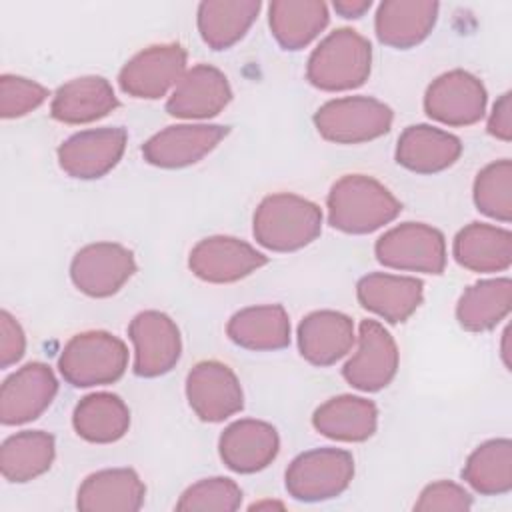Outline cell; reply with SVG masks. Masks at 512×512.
<instances>
[{
  "instance_id": "obj_1",
  "label": "cell",
  "mask_w": 512,
  "mask_h": 512,
  "mask_svg": "<svg viewBox=\"0 0 512 512\" xmlns=\"http://www.w3.org/2000/svg\"><path fill=\"white\" fill-rule=\"evenodd\" d=\"M328 222L346 234H368L392 222L402 204L378 180L364 174H346L328 194Z\"/></svg>"
},
{
  "instance_id": "obj_2",
  "label": "cell",
  "mask_w": 512,
  "mask_h": 512,
  "mask_svg": "<svg viewBox=\"0 0 512 512\" xmlns=\"http://www.w3.org/2000/svg\"><path fill=\"white\" fill-rule=\"evenodd\" d=\"M322 230L320 208L296 194L266 196L252 220V232L260 246L272 252H294L318 238Z\"/></svg>"
},
{
  "instance_id": "obj_3",
  "label": "cell",
  "mask_w": 512,
  "mask_h": 512,
  "mask_svg": "<svg viewBox=\"0 0 512 512\" xmlns=\"http://www.w3.org/2000/svg\"><path fill=\"white\" fill-rule=\"evenodd\" d=\"M372 68V46L368 38L352 28L330 32L310 54L306 78L312 86L338 92L362 86Z\"/></svg>"
},
{
  "instance_id": "obj_4",
  "label": "cell",
  "mask_w": 512,
  "mask_h": 512,
  "mask_svg": "<svg viewBox=\"0 0 512 512\" xmlns=\"http://www.w3.org/2000/svg\"><path fill=\"white\" fill-rule=\"evenodd\" d=\"M126 366V344L104 330L72 336L58 358L60 374L76 388L112 384L124 374Z\"/></svg>"
},
{
  "instance_id": "obj_5",
  "label": "cell",
  "mask_w": 512,
  "mask_h": 512,
  "mask_svg": "<svg viewBox=\"0 0 512 512\" xmlns=\"http://www.w3.org/2000/svg\"><path fill=\"white\" fill-rule=\"evenodd\" d=\"M392 108L370 96H346L322 104L314 114L316 130L336 144H360L386 134Z\"/></svg>"
},
{
  "instance_id": "obj_6",
  "label": "cell",
  "mask_w": 512,
  "mask_h": 512,
  "mask_svg": "<svg viewBox=\"0 0 512 512\" xmlns=\"http://www.w3.org/2000/svg\"><path fill=\"white\" fill-rule=\"evenodd\" d=\"M354 458L340 448H314L296 456L286 470V490L302 502L340 496L352 482Z\"/></svg>"
},
{
  "instance_id": "obj_7",
  "label": "cell",
  "mask_w": 512,
  "mask_h": 512,
  "mask_svg": "<svg viewBox=\"0 0 512 512\" xmlns=\"http://www.w3.org/2000/svg\"><path fill=\"white\" fill-rule=\"evenodd\" d=\"M374 254L380 264L394 270L440 274L446 266V240L428 224L404 222L376 240Z\"/></svg>"
},
{
  "instance_id": "obj_8",
  "label": "cell",
  "mask_w": 512,
  "mask_h": 512,
  "mask_svg": "<svg viewBox=\"0 0 512 512\" xmlns=\"http://www.w3.org/2000/svg\"><path fill=\"white\" fill-rule=\"evenodd\" d=\"M136 272L134 256L116 242H94L76 252L70 264L74 286L92 298L116 294Z\"/></svg>"
},
{
  "instance_id": "obj_9",
  "label": "cell",
  "mask_w": 512,
  "mask_h": 512,
  "mask_svg": "<svg viewBox=\"0 0 512 512\" xmlns=\"http://www.w3.org/2000/svg\"><path fill=\"white\" fill-rule=\"evenodd\" d=\"M128 336L134 344V372L142 378L162 376L180 360V330L164 312L144 310L136 314L128 326Z\"/></svg>"
},
{
  "instance_id": "obj_10",
  "label": "cell",
  "mask_w": 512,
  "mask_h": 512,
  "mask_svg": "<svg viewBox=\"0 0 512 512\" xmlns=\"http://www.w3.org/2000/svg\"><path fill=\"white\" fill-rule=\"evenodd\" d=\"M186 72V50L180 44H156L130 58L118 74L122 92L156 100L180 82Z\"/></svg>"
},
{
  "instance_id": "obj_11",
  "label": "cell",
  "mask_w": 512,
  "mask_h": 512,
  "mask_svg": "<svg viewBox=\"0 0 512 512\" xmlns=\"http://www.w3.org/2000/svg\"><path fill=\"white\" fill-rule=\"evenodd\" d=\"M398 370V346L390 332L376 320H362L358 350L344 364V380L362 392L386 388Z\"/></svg>"
},
{
  "instance_id": "obj_12",
  "label": "cell",
  "mask_w": 512,
  "mask_h": 512,
  "mask_svg": "<svg viewBox=\"0 0 512 512\" xmlns=\"http://www.w3.org/2000/svg\"><path fill=\"white\" fill-rule=\"evenodd\" d=\"M126 140V130L118 126L76 132L60 144L58 164L72 178H102L120 162Z\"/></svg>"
},
{
  "instance_id": "obj_13",
  "label": "cell",
  "mask_w": 512,
  "mask_h": 512,
  "mask_svg": "<svg viewBox=\"0 0 512 512\" xmlns=\"http://www.w3.org/2000/svg\"><path fill=\"white\" fill-rule=\"evenodd\" d=\"M186 398L204 422H222L244 406L236 374L218 360L198 362L186 376Z\"/></svg>"
},
{
  "instance_id": "obj_14",
  "label": "cell",
  "mask_w": 512,
  "mask_h": 512,
  "mask_svg": "<svg viewBox=\"0 0 512 512\" xmlns=\"http://www.w3.org/2000/svg\"><path fill=\"white\" fill-rule=\"evenodd\" d=\"M424 110L432 120L448 126L476 124L486 110V88L466 70L444 72L428 86Z\"/></svg>"
},
{
  "instance_id": "obj_15",
  "label": "cell",
  "mask_w": 512,
  "mask_h": 512,
  "mask_svg": "<svg viewBox=\"0 0 512 512\" xmlns=\"http://www.w3.org/2000/svg\"><path fill=\"white\" fill-rule=\"evenodd\" d=\"M268 258L234 236H210L200 240L188 258L190 270L206 282L228 284L256 272Z\"/></svg>"
},
{
  "instance_id": "obj_16",
  "label": "cell",
  "mask_w": 512,
  "mask_h": 512,
  "mask_svg": "<svg viewBox=\"0 0 512 512\" xmlns=\"http://www.w3.org/2000/svg\"><path fill=\"white\" fill-rule=\"evenodd\" d=\"M58 382L50 366L28 362L0 388V420L6 426L36 420L54 400Z\"/></svg>"
},
{
  "instance_id": "obj_17",
  "label": "cell",
  "mask_w": 512,
  "mask_h": 512,
  "mask_svg": "<svg viewBox=\"0 0 512 512\" xmlns=\"http://www.w3.org/2000/svg\"><path fill=\"white\" fill-rule=\"evenodd\" d=\"M226 134L228 126L220 124L168 126L146 140L142 156L148 164L158 168L190 166L212 152Z\"/></svg>"
},
{
  "instance_id": "obj_18",
  "label": "cell",
  "mask_w": 512,
  "mask_h": 512,
  "mask_svg": "<svg viewBox=\"0 0 512 512\" xmlns=\"http://www.w3.org/2000/svg\"><path fill=\"white\" fill-rule=\"evenodd\" d=\"M280 438L272 424L262 420H236L218 440L222 462L240 474H254L264 470L278 456Z\"/></svg>"
},
{
  "instance_id": "obj_19",
  "label": "cell",
  "mask_w": 512,
  "mask_h": 512,
  "mask_svg": "<svg viewBox=\"0 0 512 512\" xmlns=\"http://www.w3.org/2000/svg\"><path fill=\"white\" fill-rule=\"evenodd\" d=\"M232 100L228 78L210 64H198L184 72L174 86L166 110L176 118H212Z\"/></svg>"
},
{
  "instance_id": "obj_20",
  "label": "cell",
  "mask_w": 512,
  "mask_h": 512,
  "mask_svg": "<svg viewBox=\"0 0 512 512\" xmlns=\"http://www.w3.org/2000/svg\"><path fill=\"white\" fill-rule=\"evenodd\" d=\"M356 296L362 308L378 314L390 324L408 320L424 298V284L412 276L374 272L360 278Z\"/></svg>"
},
{
  "instance_id": "obj_21",
  "label": "cell",
  "mask_w": 512,
  "mask_h": 512,
  "mask_svg": "<svg viewBox=\"0 0 512 512\" xmlns=\"http://www.w3.org/2000/svg\"><path fill=\"white\" fill-rule=\"evenodd\" d=\"M352 320L336 310L308 314L298 326V348L304 360L314 366H330L354 346Z\"/></svg>"
},
{
  "instance_id": "obj_22",
  "label": "cell",
  "mask_w": 512,
  "mask_h": 512,
  "mask_svg": "<svg viewBox=\"0 0 512 512\" xmlns=\"http://www.w3.org/2000/svg\"><path fill=\"white\" fill-rule=\"evenodd\" d=\"M146 486L132 468H108L90 474L78 488L76 506L84 512H136Z\"/></svg>"
},
{
  "instance_id": "obj_23",
  "label": "cell",
  "mask_w": 512,
  "mask_h": 512,
  "mask_svg": "<svg viewBox=\"0 0 512 512\" xmlns=\"http://www.w3.org/2000/svg\"><path fill=\"white\" fill-rule=\"evenodd\" d=\"M460 154V138L428 124L408 126L396 144V162L416 174L442 172L452 166Z\"/></svg>"
},
{
  "instance_id": "obj_24",
  "label": "cell",
  "mask_w": 512,
  "mask_h": 512,
  "mask_svg": "<svg viewBox=\"0 0 512 512\" xmlns=\"http://www.w3.org/2000/svg\"><path fill=\"white\" fill-rule=\"evenodd\" d=\"M438 2L430 0H386L378 6L374 30L382 44L392 48H412L434 28Z\"/></svg>"
},
{
  "instance_id": "obj_25",
  "label": "cell",
  "mask_w": 512,
  "mask_h": 512,
  "mask_svg": "<svg viewBox=\"0 0 512 512\" xmlns=\"http://www.w3.org/2000/svg\"><path fill=\"white\" fill-rule=\"evenodd\" d=\"M118 106L112 84L102 76H82L62 84L50 104L52 118L64 124H86L104 118Z\"/></svg>"
},
{
  "instance_id": "obj_26",
  "label": "cell",
  "mask_w": 512,
  "mask_h": 512,
  "mask_svg": "<svg viewBox=\"0 0 512 512\" xmlns=\"http://www.w3.org/2000/svg\"><path fill=\"white\" fill-rule=\"evenodd\" d=\"M452 254L466 270L500 272L512 264V234L506 228L472 222L456 234Z\"/></svg>"
},
{
  "instance_id": "obj_27",
  "label": "cell",
  "mask_w": 512,
  "mask_h": 512,
  "mask_svg": "<svg viewBox=\"0 0 512 512\" xmlns=\"http://www.w3.org/2000/svg\"><path fill=\"white\" fill-rule=\"evenodd\" d=\"M376 424V404L352 394L330 398L312 416V426L322 436L340 442H364L376 432Z\"/></svg>"
},
{
  "instance_id": "obj_28",
  "label": "cell",
  "mask_w": 512,
  "mask_h": 512,
  "mask_svg": "<svg viewBox=\"0 0 512 512\" xmlns=\"http://www.w3.org/2000/svg\"><path fill=\"white\" fill-rule=\"evenodd\" d=\"M226 334L246 350H280L290 344V318L280 304L250 306L230 318Z\"/></svg>"
},
{
  "instance_id": "obj_29",
  "label": "cell",
  "mask_w": 512,
  "mask_h": 512,
  "mask_svg": "<svg viewBox=\"0 0 512 512\" xmlns=\"http://www.w3.org/2000/svg\"><path fill=\"white\" fill-rule=\"evenodd\" d=\"M328 6L320 0H276L268 6V24L286 50L308 46L328 24Z\"/></svg>"
},
{
  "instance_id": "obj_30",
  "label": "cell",
  "mask_w": 512,
  "mask_h": 512,
  "mask_svg": "<svg viewBox=\"0 0 512 512\" xmlns=\"http://www.w3.org/2000/svg\"><path fill=\"white\" fill-rule=\"evenodd\" d=\"M258 0H206L198 6V32L212 50L234 46L260 12Z\"/></svg>"
},
{
  "instance_id": "obj_31",
  "label": "cell",
  "mask_w": 512,
  "mask_h": 512,
  "mask_svg": "<svg viewBox=\"0 0 512 512\" xmlns=\"http://www.w3.org/2000/svg\"><path fill=\"white\" fill-rule=\"evenodd\" d=\"M76 434L94 444H110L120 440L130 426V410L124 400L110 392L84 396L72 414Z\"/></svg>"
},
{
  "instance_id": "obj_32",
  "label": "cell",
  "mask_w": 512,
  "mask_h": 512,
  "mask_svg": "<svg viewBox=\"0 0 512 512\" xmlns=\"http://www.w3.org/2000/svg\"><path fill=\"white\" fill-rule=\"evenodd\" d=\"M512 306L510 278H492L464 290L456 306L458 324L470 332H484L504 320Z\"/></svg>"
},
{
  "instance_id": "obj_33",
  "label": "cell",
  "mask_w": 512,
  "mask_h": 512,
  "mask_svg": "<svg viewBox=\"0 0 512 512\" xmlns=\"http://www.w3.org/2000/svg\"><path fill=\"white\" fill-rule=\"evenodd\" d=\"M54 436L42 430H24L2 442L0 470L8 482H28L44 474L54 460Z\"/></svg>"
},
{
  "instance_id": "obj_34",
  "label": "cell",
  "mask_w": 512,
  "mask_h": 512,
  "mask_svg": "<svg viewBox=\"0 0 512 512\" xmlns=\"http://www.w3.org/2000/svg\"><path fill=\"white\" fill-rule=\"evenodd\" d=\"M462 478L484 496L506 494L512 488V442L496 438L480 444L466 460Z\"/></svg>"
},
{
  "instance_id": "obj_35",
  "label": "cell",
  "mask_w": 512,
  "mask_h": 512,
  "mask_svg": "<svg viewBox=\"0 0 512 512\" xmlns=\"http://www.w3.org/2000/svg\"><path fill=\"white\" fill-rule=\"evenodd\" d=\"M476 208L500 222L512 220V162L496 160L482 168L474 180Z\"/></svg>"
},
{
  "instance_id": "obj_36",
  "label": "cell",
  "mask_w": 512,
  "mask_h": 512,
  "mask_svg": "<svg viewBox=\"0 0 512 512\" xmlns=\"http://www.w3.org/2000/svg\"><path fill=\"white\" fill-rule=\"evenodd\" d=\"M242 504V490L230 478H204L186 488L176 502L182 512H232Z\"/></svg>"
},
{
  "instance_id": "obj_37",
  "label": "cell",
  "mask_w": 512,
  "mask_h": 512,
  "mask_svg": "<svg viewBox=\"0 0 512 512\" xmlns=\"http://www.w3.org/2000/svg\"><path fill=\"white\" fill-rule=\"evenodd\" d=\"M48 98V90L24 76L2 74L0 78V116L20 118L38 108Z\"/></svg>"
},
{
  "instance_id": "obj_38",
  "label": "cell",
  "mask_w": 512,
  "mask_h": 512,
  "mask_svg": "<svg viewBox=\"0 0 512 512\" xmlns=\"http://www.w3.org/2000/svg\"><path fill=\"white\" fill-rule=\"evenodd\" d=\"M470 506H472V496L460 484H454L448 480H438V482L428 484L422 490L418 502L414 504V510H418V512H434V510L462 512V510H468Z\"/></svg>"
},
{
  "instance_id": "obj_39",
  "label": "cell",
  "mask_w": 512,
  "mask_h": 512,
  "mask_svg": "<svg viewBox=\"0 0 512 512\" xmlns=\"http://www.w3.org/2000/svg\"><path fill=\"white\" fill-rule=\"evenodd\" d=\"M26 350V336L16 318L2 310L0 312V366L8 368L16 364Z\"/></svg>"
},
{
  "instance_id": "obj_40",
  "label": "cell",
  "mask_w": 512,
  "mask_h": 512,
  "mask_svg": "<svg viewBox=\"0 0 512 512\" xmlns=\"http://www.w3.org/2000/svg\"><path fill=\"white\" fill-rule=\"evenodd\" d=\"M488 132L498 140L510 142L512 138V94L510 92H504L496 100L492 114L488 118Z\"/></svg>"
},
{
  "instance_id": "obj_41",
  "label": "cell",
  "mask_w": 512,
  "mask_h": 512,
  "mask_svg": "<svg viewBox=\"0 0 512 512\" xmlns=\"http://www.w3.org/2000/svg\"><path fill=\"white\" fill-rule=\"evenodd\" d=\"M370 0H336L332 8L344 18H360L370 10Z\"/></svg>"
}]
</instances>
